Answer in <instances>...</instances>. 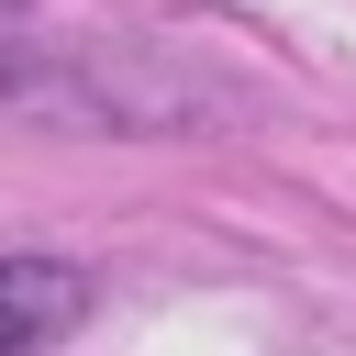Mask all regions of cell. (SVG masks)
Returning <instances> with one entry per match:
<instances>
[{
    "instance_id": "obj_1",
    "label": "cell",
    "mask_w": 356,
    "mask_h": 356,
    "mask_svg": "<svg viewBox=\"0 0 356 356\" xmlns=\"http://www.w3.org/2000/svg\"><path fill=\"white\" fill-rule=\"evenodd\" d=\"M78 312H89V278H78L67 256H0V356L56 345Z\"/></svg>"
}]
</instances>
